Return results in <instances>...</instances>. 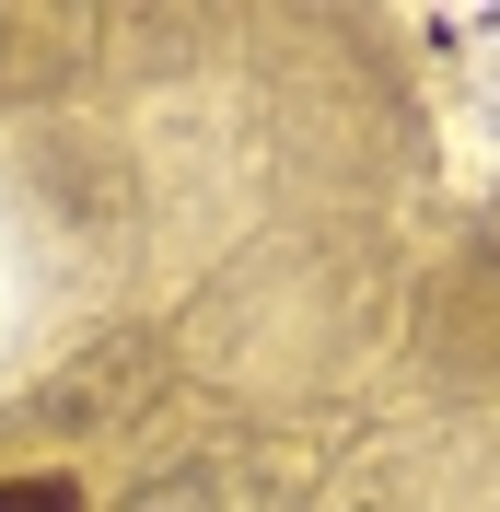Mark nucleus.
Instances as JSON below:
<instances>
[{
  "label": "nucleus",
  "mask_w": 500,
  "mask_h": 512,
  "mask_svg": "<svg viewBox=\"0 0 500 512\" xmlns=\"http://www.w3.org/2000/svg\"><path fill=\"white\" fill-rule=\"evenodd\" d=\"M0 512H82L70 478H0Z\"/></svg>",
  "instance_id": "1"
}]
</instances>
